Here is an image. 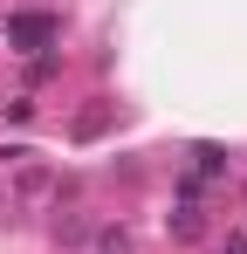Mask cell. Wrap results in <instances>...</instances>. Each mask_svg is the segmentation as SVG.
Returning a JSON list of instances; mask_svg holds the SVG:
<instances>
[{
  "mask_svg": "<svg viewBox=\"0 0 247 254\" xmlns=\"http://www.w3.org/2000/svg\"><path fill=\"white\" fill-rule=\"evenodd\" d=\"M55 35H62V21H55V14H41V7L7 14V42H14V48H48Z\"/></svg>",
  "mask_w": 247,
  "mask_h": 254,
  "instance_id": "6da1fadb",
  "label": "cell"
},
{
  "mask_svg": "<svg viewBox=\"0 0 247 254\" xmlns=\"http://www.w3.org/2000/svg\"><path fill=\"white\" fill-rule=\"evenodd\" d=\"M227 165H234V158H227L220 144H192V172H185V179L206 186V179H227Z\"/></svg>",
  "mask_w": 247,
  "mask_h": 254,
  "instance_id": "7a4b0ae2",
  "label": "cell"
},
{
  "mask_svg": "<svg viewBox=\"0 0 247 254\" xmlns=\"http://www.w3.org/2000/svg\"><path fill=\"white\" fill-rule=\"evenodd\" d=\"M103 130H110V103H89V110H76L69 137H76V144H89V137H103Z\"/></svg>",
  "mask_w": 247,
  "mask_h": 254,
  "instance_id": "3957f363",
  "label": "cell"
},
{
  "mask_svg": "<svg viewBox=\"0 0 247 254\" xmlns=\"http://www.w3.org/2000/svg\"><path fill=\"white\" fill-rule=\"evenodd\" d=\"M199 234H206V220H199V206L185 199V206L172 213V241H199Z\"/></svg>",
  "mask_w": 247,
  "mask_h": 254,
  "instance_id": "277c9868",
  "label": "cell"
},
{
  "mask_svg": "<svg viewBox=\"0 0 247 254\" xmlns=\"http://www.w3.org/2000/svg\"><path fill=\"white\" fill-rule=\"evenodd\" d=\"M0 117H7V124H28V117H35V103H28V96H14V103H0Z\"/></svg>",
  "mask_w": 247,
  "mask_h": 254,
  "instance_id": "5b68a950",
  "label": "cell"
},
{
  "mask_svg": "<svg viewBox=\"0 0 247 254\" xmlns=\"http://www.w3.org/2000/svg\"><path fill=\"white\" fill-rule=\"evenodd\" d=\"M103 254H130V234L124 227H103Z\"/></svg>",
  "mask_w": 247,
  "mask_h": 254,
  "instance_id": "8992f818",
  "label": "cell"
},
{
  "mask_svg": "<svg viewBox=\"0 0 247 254\" xmlns=\"http://www.w3.org/2000/svg\"><path fill=\"white\" fill-rule=\"evenodd\" d=\"M220 254H247V234H227V248Z\"/></svg>",
  "mask_w": 247,
  "mask_h": 254,
  "instance_id": "52a82bcc",
  "label": "cell"
}]
</instances>
